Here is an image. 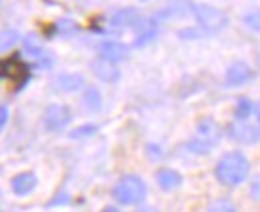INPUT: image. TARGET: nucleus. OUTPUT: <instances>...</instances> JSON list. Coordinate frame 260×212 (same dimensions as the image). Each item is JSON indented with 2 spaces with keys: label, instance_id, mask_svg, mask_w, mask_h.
I'll return each instance as SVG.
<instances>
[{
  "label": "nucleus",
  "instance_id": "2f4dec72",
  "mask_svg": "<svg viewBox=\"0 0 260 212\" xmlns=\"http://www.w3.org/2000/svg\"><path fill=\"white\" fill-rule=\"evenodd\" d=\"M140 2H150V0H140Z\"/></svg>",
  "mask_w": 260,
  "mask_h": 212
},
{
  "label": "nucleus",
  "instance_id": "f3484780",
  "mask_svg": "<svg viewBox=\"0 0 260 212\" xmlns=\"http://www.w3.org/2000/svg\"><path fill=\"white\" fill-rule=\"evenodd\" d=\"M156 36H158V22H156L154 18H150L148 24H146L142 31L136 32V38H134L132 46H134V48H144V46H148L150 42H154Z\"/></svg>",
  "mask_w": 260,
  "mask_h": 212
},
{
  "label": "nucleus",
  "instance_id": "423d86ee",
  "mask_svg": "<svg viewBox=\"0 0 260 212\" xmlns=\"http://www.w3.org/2000/svg\"><path fill=\"white\" fill-rule=\"evenodd\" d=\"M74 114L70 110V106H66L62 102H52L44 108V114H42V124L48 132L56 134V132H62L68 128V124L72 122Z\"/></svg>",
  "mask_w": 260,
  "mask_h": 212
},
{
  "label": "nucleus",
  "instance_id": "6ab92c4d",
  "mask_svg": "<svg viewBox=\"0 0 260 212\" xmlns=\"http://www.w3.org/2000/svg\"><path fill=\"white\" fill-rule=\"evenodd\" d=\"M20 40H22V36H20L18 31H14V28H4L2 34H0V50H2V52H8V50H12Z\"/></svg>",
  "mask_w": 260,
  "mask_h": 212
},
{
  "label": "nucleus",
  "instance_id": "1a4fd4ad",
  "mask_svg": "<svg viewBox=\"0 0 260 212\" xmlns=\"http://www.w3.org/2000/svg\"><path fill=\"white\" fill-rule=\"evenodd\" d=\"M252 78H254L252 66L244 60L230 62L226 72H224V84H226V88H240V86L248 84Z\"/></svg>",
  "mask_w": 260,
  "mask_h": 212
},
{
  "label": "nucleus",
  "instance_id": "f257e3e1",
  "mask_svg": "<svg viewBox=\"0 0 260 212\" xmlns=\"http://www.w3.org/2000/svg\"><path fill=\"white\" fill-rule=\"evenodd\" d=\"M248 176H250V160L240 150H230L222 154L214 166V178L228 188L240 186L242 182L248 180Z\"/></svg>",
  "mask_w": 260,
  "mask_h": 212
},
{
  "label": "nucleus",
  "instance_id": "c85d7f7f",
  "mask_svg": "<svg viewBox=\"0 0 260 212\" xmlns=\"http://www.w3.org/2000/svg\"><path fill=\"white\" fill-rule=\"evenodd\" d=\"M136 212H158V208H154V206H138Z\"/></svg>",
  "mask_w": 260,
  "mask_h": 212
},
{
  "label": "nucleus",
  "instance_id": "9b49d317",
  "mask_svg": "<svg viewBox=\"0 0 260 212\" xmlns=\"http://www.w3.org/2000/svg\"><path fill=\"white\" fill-rule=\"evenodd\" d=\"M90 70H92V74L100 82H106V84H116L120 80V76H122V72L116 66V62L106 60L102 56H96L94 60L90 62Z\"/></svg>",
  "mask_w": 260,
  "mask_h": 212
},
{
  "label": "nucleus",
  "instance_id": "ddd939ff",
  "mask_svg": "<svg viewBox=\"0 0 260 212\" xmlns=\"http://www.w3.org/2000/svg\"><path fill=\"white\" fill-rule=\"evenodd\" d=\"M96 52H98V56H102V58H106V60L118 64V62L128 58L130 46L124 44V42H118V40H108V38H104L96 46Z\"/></svg>",
  "mask_w": 260,
  "mask_h": 212
},
{
  "label": "nucleus",
  "instance_id": "dca6fc26",
  "mask_svg": "<svg viewBox=\"0 0 260 212\" xmlns=\"http://www.w3.org/2000/svg\"><path fill=\"white\" fill-rule=\"evenodd\" d=\"M84 110L88 114H98L102 108H104V98H102V92L98 90L96 86H86L82 90V98H80Z\"/></svg>",
  "mask_w": 260,
  "mask_h": 212
},
{
  "label": "nucleus",
  "instance_id": "b1692460",
  "mask_svg": "<svg viewBox=\"0 0 260 212\" xmlns=\"http://www.w3.org/2000/svg\"><path fill=\"white\" fill-rule=\"evenodd\" d=\"M178 36H180L182 40H198V38H204V36H208V34L196 24V26H190V28H180V31H178Z\"/></svg>",
  "mask_w": 260,
  "mask_h": 212
},
{
  "label": "nucleus",
  "instance_id": "2eb2a0df",
  "mask_svg": "<svg viewBox=\"0 0 260 212\" xmlns=\"http://www.w3.org/2000/svg\"><path fill=\"white\" fill-rule=\"evenodd\" d=\"M154 178H156L158 188L164 190V192H174V190H178V188L182 186V182H184L182 174H180L178 170L168 168V166H160V168L156 170Z\"/></svg>",
  "mask_w": 260,
  "mask_h": 212
},
{
  "label": "nucleus",
  "instance_id": "6e6552de",
  "mask_svg": "<svg viewBox=\"0 0 260 212\" xmlns=\"http://www.w3.org/2000/svg\"><path fill=\"white\" fill-rule=\"evenodd\" d=\"M148 24V20L140 14L138 8L134 6H124V8H118L110 14L108 18V26L112 28H118V31H142L144 26Z\"/></svg>",
  "mask_w": 260,
  "mask_h": 212
},
{
  "label": "nucleus",
  "instance_id": "412c9836",
  "mask_svg": "<svg viewBox=\"0 0 260 212\" xmlns=\"http://www.w3.org/2000/svg\"><path fill=\"white\" fill-rule=\"evenodd\" d=\"M242 22H244V26H246L248 31L258 32L260 34V8H250V10H246L244 16H242Z\"/></svg>",
  "mask_w": 260,
  "mask_h": 212
},
{
  "label": "nucleus",
  "instance_id": "39448f33",
  "mask_svg": "<svg viewBox=\"0 0 260 212\" xmlns=\"http://www.w3.org/2000/svg\"><path fill=\"white\" fill-rule=\"evenodd\" d=\"M0 74H2V78H8L16 90L24 88L30 82V66L22 60L20 54H12V56L4 58L0 64Z\"/></svg>",
  "mask_w": 260,
  "mask_h": 212
},
{
  "label": "nucleus",
  "instance_id": "a211bd4d",
  "mask_svg": "<svg viewBox=\"0 0 260 212\" xmlns=\"http://www.w3.org/2000/svg\"><path fill=\"white\" fill-rule=\"evenodd\" d=\"M252 112H256L254 102L248 96H240L236 100V106H234V118L236 120H248L252 116Z\"/></svg>",
  "mask_w": 260,
  "mask_h": 212
},
{
  "label": "nucleus",
  "instance_id": "f8f14e48",
  "mask_svg": "<svg viewBox=\"0 0 260 212\" xmlns=\"http://www.w3.org/2000/svg\"><path fill=\"white\" fill-rule=\"evenodd\" d=\"M22 42H24V50L28 52V56L32 58L34 66H36L38 70H50V68L54 66V58L50 56V52H46V50L42 48V44H40L34 36L22 38Z\"/></svg>",
  "mask_w": 260,
  "mask_h": 212
},
{
  "label": "nucleus",
  "instance_id": "a878e982",
  "mask_svg": "<svg viewBox=\"0 0 260 212\" xmlns=\"http://www.w3.org/2000/svg\"><path fill=\"white\" fill-rule=\"evenodd\" d=\"M248 194H250V198L254 202H260V172L254 174L248 182Z\"/></svg>",
  "mask_w": 260,
  "mask_h": 212
},
{
  "label": "nucleus",
  "instance_id": "0eeeda50",
  "mask_svg": "<svg viewBox=\"0 0 260 212\" xmlns=\"http://www.w3.org/2000/svg\"><path fill=\"white\" fill-rule=\"evenodd\" d=\"M224 134L232 142H238L244 146H254V144H260V122L252 124L248 120H236L234 118L226 126Z\"/></svg>",
  "mask_w": 260,
  "mask_h": 212
},
{
  "label": "nucleus",
  "instance_id": "5701e85b",
  "mask_svg": "<svg viewBox=\"0 0 260 212\" xmlns=\"http://www.w3.org/2000/svg\"><path fill=\"white\" fill-rule=\"evenodd\" d=\"M54 28L60 32L62 36H70V34L78 32V24H76L72 18H60V20H56Z\"/></svg>",
  "mask_w": 260,
  "mask_h": 212
},
{
  "label": "nucleus",
  "instance_id": "bb28decb",
  "mask_svg": "<svg viewBox=\"0 0 260 212\" xmlns=\"http://www.w3.org/2000/svg\"><path fill=\"white\" fill-rule=\"evenodd\" d=\"M68 202H70V194L60 192V194H56V196L48 202V206H58V204H68Z\"/></svg>",
  "mask_w": 260,
  "mask_h": 212
},
{
  "label": "nucleus",
  "instance_id": "f03ea898",
  "mask_svg": "<svg viewBox=\"0 0 260 212\" xmlns=\"http://www.w3.org/2000/svg\"><path fill=\"white\" fill-rule=\"evenodd\" d=\"M222 128L218 126V122L210 116L200 118L196 124L194 136L184 144V148L188 152H192L196 156H204L210 154L220 142H222Z\"/></svg>",
  "mask_w": 260,
  "mask_h": 212
},
{
  "label": "nucleus",
  "instance_id": "9d476101",
  "mask_svg": "<svg viewBox=\"0 0 260 212\" xmlns=\"http://www.w3.org/2000/svg\"><path fill=\"white\" fill-rule=\"evenodd\" d=\"M52 88L62 94H74L86 88V78L80 72H60L52 78Z\"/></svg>",
  "mask_w": 260,
  "mask_h": 212
},
{
  "label": "nucleus",
  "instance_id": "cd10ccee",
  "mask_svg": "<svg viewBox=\"0 0 260 212\" xmlns=\"http://www.w3.org/2000/svg\"><path fill=\"white\" fill-rule=\"evenodd\" d=\"M8 118H10V110H8V106H6V104H2V106H0V128H4V126H6Z\"/></svg>",
  "mask_w": 260,
  "mask_h": 212
},
{
  "label": "nucleus",
  "instance_id": "4468645a",
  "mask_svg": "<svg viewBox=\"0 0 260 212\" xmlns=\"http://www.w3.org/2000/svg\"><path fill=\"white\" fill-rule=\"evenodd\" d=\"M36 186H38V176L32 170L18 172L10 178V190L14 196H28L36 190Z\"/></svg>",
  "mask_w": 260,
  "mask_h": 212
},
{
  "label": "nucleus",
  "instance_id": "393cba45",
  "mask_svg": "<svg viewBox=\"0 0 260 212\" xmlns=\"http://www.w3.org/2000/svg\"><path fill=\"white\" fill-rule=\"evenodd\" d=\"M146 156H148L152 162H160V160L164 158L162 146H160V144H154V142L146 144Z\"/></svg>",
  "mask_w": 260,
  "mask_h": 212
},
{
  "label": "nucleus",
  "instance_id": "aec40b11",
  "mask_svg": "<svg viewBox=\"0 0 260 212\" xmlns=\"http://www.w3.org/2000/svg\"><path fill=\"white\" fill-rule=\"evenodd\" d=\"M98 132V126L96 124H80V126H76L74 130H70V134H68V138H72V140H82V138H90V136H94Z\"/></svg>",
  "mask_w": 260,
  "mask_h": 212
},
{
  "label": "nucleus",
  "instance_id": "7ed1b4c3",
  "mask_svg": "<svg viewBox=\"0 0 260 212\" xmlns=\"http://www.w3.org/2000/svg\"><path fill=\"white\" fill-rule=\"evenodd\" d=\"M148 196V186L138 174H124L112 186V198L120 206H140Z\"/></svg>",
  "mask_w": 260,
  "mask_h": 212
},
{
  "label": "nucleus",
  "instance_id": "4be33fe9",
  "mask_svg": "<svg viewBox=\"0 0 260 212\" xmlns=\"http://www.w3.org/2000/svg\"><path fill=\"white\" fill-rule=\"evenodd\" d=\"M206 212H238V208L230 198H216L208 204Z\"/></svg>",
  "mask_w": 260,
  "mask_h": 212
},
{
  "label": "nucleus",
  "instance_id": "7c9ffc66",
  "mask_svg": "<svg viewBox=\"0 0 260 212\" xmlns=\"http://www.w3.org/2000/svg\"><path fill=\"white\" fill-rule=\"evenodd\" d=\"M256 118H258V122H260V102L256 104Z\"/></svg>",
  "mask_w": 260,
  "mask_h": 212
},
{
  "label": "nucleus",
  "instance_id": "20e7f679",
  "mask_svg": "<svg viewBox=\"0 0 260 212\" xmlns=\"http://www.w3.org/2000/svg\"><path fill=\"white\" fill-rule=\"evenodd\" d=\"M190 12L194 16L196 24L208 36H214V34L222 32L230 22V18H228L224 10H220L216 6H210V4H192Z\"/></svg>",
  "mask_w": 260,
  "mask_h": 212
},
{
  "label": "nucleus",
  "instance_id": "c756f323",
  "mask_svg": "<svg viewBox=\"0 0 260 212\" xmlns=\"http://www.w3.org/2000/svg\"><path fill=\"white\" fill-rule=\"evenodd\" d=\"M100 212H120V208L118 206H112V204H108V206H104Z\"/></svg>",
  "mask_w": 260,
  "mask_h": 212
}]
</instances>
